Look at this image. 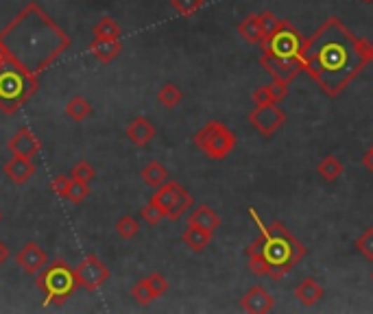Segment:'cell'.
<instances>
[{
  "instance_id": "obj_1",
  "label": "cell",
  "mask_w": 373,
  "mask_h": 314,
  "mask_svg": "<svg viewBox=\"0 0 373 314\" xmlns=\"http://www.w3.org/2000/svg\"><path fill=\"white\" fill-rule=\"evenodd\" d=\"M297 57L323 94L337 98L371 62L373 44L353 35L339 18H330L304 39Z\"/></svg>"
},
{
  "instance_id": "obj_2",
  "label": "cell",
  "mask_w": 373,
  "mask_h": 314,
  "mask_svg": "<svg viewBox=\"0 0 373 314\" xmlns=\"http://www.w3.org/2000/svg\"><path fill=\"white\" fill-rule=\"evenodd\" d=\"M249 214L260 227V235L247 247L249 268L255 275H266L271 280H282L288 271H292L306 258L308 251L284 223L275 221L271 225H264L253 207L249 210Z\"/></svg>"
},
{
  "instance_id": "obj_3",
  "label": "cell",
  "mask_w": 373,
  "mask_h": 314,
  "mask_svg": "<svg viewBox=\"0 0 373 314\" xmlns=\"http://www.w3.org/2000/svg\"><path fill=\"white\" fill-rule=\"evenodd\" d=\"M37 288L44 292V306H64L74 290L79 288L74 268H70L64 260H55L37 273Z\"/></svg>"
},
{
  "instance_id": "obj_4",
  "label": "cell",
  "mask_w": 373,
  "mask_h": 314,
  "mask_svg": "<svg viewBox=\"0 0 373 314\" xmlns=\"http://www.w3.org/2000/svg\"><path fill=\"white\" fill-rule=\"evenodd\" d=\"M37 78L15 68L0 70V111L11 116L22 107L29 96L37 90Z\"/></svg>"
},
{
  "instance_id": "obj_5",
  "label": "cell",
  "mask_w": 373,
  "mask_h": 314,
  "mask_svg": "<svg viewBox=\"0 0 373 314\" xmlns=\"http://www.w3.org/2000/svg\"><path fill=\"white\" fill-rule=\"evenodd\" d=\"M192 142L196 149H201L210 160H225L236 146V135L231 129H227V125L219 121H210L194 133Z\"/></svg>"
},
{
  "instance_id": "obj_6",
  "label": "cell",
  "mask_w": 373,
  "mask_h": 314,
  "mask_svg": "<svg viewBox=\"0 0 373 314\" xmlns=\"http://www.w3.org/2000/svg\"><path fill=\"white\" fill-rule=\"evenodd\" d=\"M262 50L275 57H297L304 44V35L288 20H280L278 29L262 37Z\"/></svg>"
},
{
  "instance_id": "obj_7",
  "label": "cell",
  "mask_w": 373,
  "mask_h": 314,
  "mask_svg": "<svg viewBox=\"0 0 373 314\" xmlns=\"http://www.w3.org/2000/svg\"><path fill=\"white\" fill-rule=\"evenodd\" d=\"M74 275H76L79 288H83L88 292H94L101 286H105L109 282V278H111L109 268L94 253L86 255V258L74 266Z\"/></svg>"
},
{
  "instance_id": "obj_8",
  "label": "cell",
  "mask_w": 373,
  "mask_h": 314,
  "mask_svg": "<svg viewBox=\"0 0 373 314\" xmlns=\"http://www.w3.org/2000/svg\"><path fill=\"white\" fill-rule=\"evenodd\" d=\"M249 123L253 125V129L258 131L260 135L264 137H271L275 135L282 125L286 123V114L282 107H278V103H266V105H255L251 111H249Z\"/></svg>"
},
{
  "instance_id": "obj_9",
  "label": "cell",
  "mask_w": 373,
  "mask_h": 314,
  "mask_svg": "<svg viewBox=\"0 0 373 314\" xmlns=\"http://www.w3.org/2000/svg\"><path fill=\"white\" fill-rule=\"evenodd\" d=\"M260 66L271 74V78H275V81H282V83L294 81V78L304 72V66L299 62V57H275V55L262 53Z\"/></svg>"
},
{
  "instance_id": "obj_10",
  "label": "cell",
  "mask_w": 373,
  "mask_h": 314,
  "mask_svg": "<svg viewBox=\"0 0 373 314\" xmlns=\"http://www.w3.org/2000/svg\"><path fill=\"white\" fill-rule=\"evenodd\" d=\"M7 149L15 157H29V160H33L42 151V142H39V137L29 127H20L7 142Z\"/></svg>"
},
{
  "instance_id": "obj_11",
  "label": "cell",
  "mask_w": 373,
  "mask_h": 314,
  "mask_svg": "<svg viewBox=\"0 0 373 314\" xmlns=\"http://www.w3.org/2000/svg\"><path fill=\"white\" fill-rule=\"evenodd\" d=\"M15 262H18V266L22 268L27 275H37L39 271H42L48 264V255H46V251L39 247L37 243H27L22 249L18 251Z\"/></svg>"
},
{
  "instance_id": "obj_12",
  "label": "cell",
  "mask_w": 373,
  "mask_h": 314,
  "mask_svg": "<svg viewBox=\"0 0 373 314\" xmlns=\"http://www.w3.org/2000/svg\"><path fill=\"white\" fill-rule=\"evenodd\" d=\"M240 308L251 314H264L275 308L273 294L264 286H251L240 299Z\"/></svg>"
},
{
  "instance_id": "obj_13",
  "label": "cell",
  "mask_w": 373,
  "mask_h": 314,
  "mask_svg": "<svg viewBox=\"0 0 373 314\" xmlns=\"http://www.w3.org/2000/svg\"><path fill=\"white\" fill-rule=\"evenodd\" d=\"M157 129L155 125L149 121L147 116H137L133 118V121L127 125L125 129V135H127V140L135 146H149L153 142V137H155Z\"/></svg>"
},
{
  "instance_id": "obj_14",
  "label": "cell",
  "mask_w": 373,
  "mask_h": 314,
  "mask_svg": "<svg viewBox=\"0 0 373 314\" xmlns=\"http://www.w3.org/2000/svg\"><path fill=\"white\" fill-rule=\"evenodd\" d=\"M3 170H5V177H9L11 184L25 186V184L31 182V177L35 175V164H33V160H29V157L11 155V160L5 162Z\"/></svg>"
},
{
  "instance_id": "obj_15",
  "label": "cell",
  "mask_w": 373,
  "mask_h": 314,
  "mask_svg": "<svg viewBox=\"0 0 373 314\" xmlns=\"http://www.w3.org/2000/svg\"><path fill=\"white\" fill-rule=\"evenodd\" d=\"M182 186L177 184V182H166V184H162L160 188H155V194H151V199H149V203L151 205H155L157 210H160L162 214H164V219H166V214L170 212V207L175 205V201L179 199V194H182Z\"/></svg>"
},
{
  "instance_id": "obj_16",
  "label": "cell",
  "mask_w": 373,
  "mask_h": 314,
  "mask_svg": "<svg viewBox=\"0 0 373 314\" xmlns=\"http://www.w3.org/2000/svg\"><path fill=\"white\" fill-rule=\"evenodd\" d=\"M90 53L98 59L101 64H111L114 59L121 55L123 50V42L121 39H103V37H94L88 44Z\"/></svg>"
},
{
  "instance_id": "obj_17",
  "label": "cell",
  "mask_w": 373,
  "mask_h": 314,
  "mask_svg": "<svg viewBox=\"0 0 373 314\" xmlns=\"http://www.w3.org/2000/svg\"><path fill=\"white\" fill-rule=\"evenodd\" d=\"M188 225L192 227H201L205 231H216L221 227V216L216 214L210 205H196L190 214H188Z\"/></svg>"
},
{
  "instance_id": "obj_18",
  "label": "cell",
  "mask_w": 373,
  "mask_h": 314,
  "mask_svg": "<svg viewBox=\"0 0 373 314\" xmlns=\"http://www.w3.org/2000/svg\"><path fill=\"white\" fill-rule=\"evenodd\" d=\"M323 286L314 280V278H306L299 282V286L294 288V297H297V301L306 308H312V306H317L321 299H323Z\"/></svg>"
},
{
  "instance_id": "obj_19",
  "label": "cell",
  "mask_w": 373,
  "mask_h": 314,
  "mask_svg": "<svg viewBox=\"0 0 373 314\" xmlns=\"http://www.w3.org/2000/svg\"><path fill=\"white\" fill-rule=\"evenodd\" d=\"M212 238H214L212 231H205V229H201V227H192V225H188V227L184 229V233H182V243H184L190 251H196V253L203 251L205 247H210Z\"/></svg>"
},
{
  "instance_id": "obj_20",
  "label": "cell",
  "mask_w": 373,
  "mask_h": 314,
  "mask_svg": "<svg viewBox=\"0 0 373 314\" xmlns=\"http://www.w3.org/2000/svg\"><path fill=\"white\" fill-rule=\"evenodd\" d=\"M238 35L245 39L247 44H260L262 37H264L262 25H260V15L258 13L247 15L243 22L238 25Z\"/></svg>"
},
{
  "instance_id": "obj_21",
  "label": "cell",
  "mask_w": 373,
  "mask_h": 314,
  "mask_svg": "<svg viewBox=\"0 0 373 314\" xmlns=\"http://www.w3.org/2000/svg\"><path fill=\"white\" fill-rule=\"evenodd\" d=\"M182 101H184V90L172 81L162 83V88L157 90V103L166 109H175Z\"/></svg>"
},
{
  "instance_id": "obj_22",
  "label": "cell",
  "mask_w": 373,
  "mask_h": 314,
  "mask_svg": "<svg viewBox=\"0 0 373 314\" xmlns=\"http://www.w3.org/2000/svg\"><path fill=\"white\" fill-rule=\"evenodd\" d=\"M142 179L147 186L151 188H160L162 184H166L170 179V175H168V168L162 164V162H149L144 168H142Z\"/></svg>"
},
{
  "instance_id": "obj_23",
  "label": "cell",
  "mask_w": 373,
  "mask_h": 314,
  "mask_svg": "<svg viewBox=\"0 0 373 314\" xmlns=\"http://www.w3.org/2000/svg\"><path fill=\"white\" fill-rule=\"evenodd\" d=\"M343 170H345V166H343V162L339 160L337 155H325L323 160L319 162V166H317L319 177H321L323 182H327V184L337 182L339 177L343 175Z\"/></svg>"
},
{
  "instance_id": "obj_24",
  "label": "cell",
  "mask_w": 373,
  "mask_h": 314,
  "mask_svg": "<svg viewBox=\"0 0 373 314\" xmlns=\"http://www.w3.org/2000/svg\"><path fill=\"white\" fill-rule=\"evenodd\" d=\"M92 103L88 101V98H83V96H72L70 101L66 103V116L70 118V121H74V123H83L88 116H92Z\"/></svg>"
},
{
  "instance_id": "obj_25",
  "label": "cell",
  "mask_w": 373,
  "mask_h": 314,
  "mask_svg": "<svg viewBox=\"0 0 373 314\" xmlns=\"http://www.w3.org/2000/svg\"><path fill=\"white\" fill-rule=\"evenodd\" d=\"M92 35L103 37V39H121L123 29L111 15H103L101 20H96V25L92 27Z\"/></svg>"
},
{
  "instance_id": "obj_26",
  "label": "cell",
  "mask_w": 373,
  "mask_h": 314,
  "mask_svg": "<svg viewBox=\"0 0 373 314\" xmlns=\"http://www.w3.org/2000/svg\"><path fill=\"white\" fill-rule=\"evenodd\" d=\"M137 231H140V225H137V221L133 219L131 214H125V216H121V219L116 221V233L121 235L123 240L135 238Z\"/></svg>"
},
{
  "instance_id": "obj_27",
  "label": "cell",
  "mask_w": 373,
  "mask_h": 314,
  "mask_svg": "<svg viewBox=\"0 0 373 314\" xmlns=\"http://www.w3.org/2000/svg\"><path fill=\"white\" fill-rule=\"evenodd\" d=\"M90 194H92V190H90V184H83V182H74L72 177H70V186H68V190H66V194H64V199L76 205V203L86 201Z\"/></svg>"
},
{
  "instance_id": "obj_28",
  "label": "cell",
  "mask_w": 373,
  "mask_h": 314,
  "mask_svg": "<svg viewBox=\"0 0 373 314\" xmlns=\"http://www.w3.org/2000/svg\"><path fill=\"white\" fill-rule=\"evenodd\" d=\"M190 207H192V194L184 188L182 194H179V199L175 201V205H172L170 212L166 214V219H168V221H179L186 212H190Z\"/></svg>"
},
{
  "instance_id": "obj_29",
  "label": "cell",
  "mask_w": 373,
  "mask_h": 314,
  "mask_svg": "<svg viewBox=\"0 0 373 314\" xmlns=\"http://www.w3.org/2000/svg\"><path fill=\"white\" fill-rule=\"evenodd\" d=\"M70 177L74 182H83V184H90L92 179H96V168L88 162V160H79L72 170H70Z\"/></svg>"
},
{
  "instance_id": "obj_30",
  "label": "cell",
  "mask_w": 373,
  "mask_h": 314,
  "mask_svg": "<svg viewBox=\"0 0 373 314\" xmlns=\"http://www.w3.org/2000/svg\"><path fill=\"white\" fill-rule=\"evenodd\" d=\"M144 282H147V286H149V290H151V294H153V299L164 297L166 290H168V280L164 278L162 273H151V275H147Z\"/></svg>"
},
{
  "instance_id": "obj_31",
  "label": "cell",
  "mask_w": 373,
  "mask_h": 314,
  "mask_svg": "<svg viewBox=\"0 0 373 314\" xmlns=\"http://www.w3.org/2000/svg\"><path fill=\"white\" fill-rule=\"evenodd\" d=\"M205 5V0H170V7L182 18H190Z\"/></svg>"
},
{
  "instance_id": "obj_32",
  "label": "cell",
  "mask_w": 373,
  "mask_h": 314,
  "mask_svg": "<svg viewBox=\"0 0 373 314\" xmlns=\"http://www.w3.org/2000/svg\"><path fill=\"white\" fill-rule=\"evenodd\" d=\"M356 249L365 255L369 262H373V227H367L356 240Z\"/></svg>"
},
{
  "instance_id": "obj_33",
  "label": "cell",
  "mask_w": 373,
  "mask_h": 314,
  "mask_svg": "<svg viewBox=\"0 0 373 314\" xmlns=\"http://www.w3.org/2000/svg\"><path fill=\"white\" fill-rule=\"evenodd\" d=\"M131 297H133V301H135V303H140V306H149L151 301H155L144 280L135 282V284L131 286Z\"/></svg>"
},
{
  "instance_id": "obj_34",
  "label": "cell",
  "mask_w": 373,
  "mask_h": 314,
  "mask_svg": "<svg viewBox=\"0 0 373 314\" xmlns=\"http://www.w3.org/2000/svg\"><path fill=\"white\" fill-rule=\"evenodd\" d=\"M140 219L147 223V225H151V227H155V225H160L162 221H164V214L157 210L155 205H151V203H147L142 210H140Z\"/></svg>"
},
{
  "instance_id": "obj_35",
  "label": "cell",
  "mask_w": 373,
  "mask_h": 314,
  "mask_svg": "<svg viewBox=\"0 0 373 314\" xmlns=\"http://www.w3.org/2000/svg\"><path fill=\"white\" fill-rule=\"evenodd\" d=\"M251 98H253V105H266V103H275V98H273V94H271V90H269V86H260V88H255V90H253V94H251Z\"/></svg>"
},
{
  "instance_id": "obj_36",
  "label": "cell",
  "mask_w": 373,
  "mask_h": 314,
  "mask_svg": "<svg viewBox=\"0 0 373 314\" xmlns=\"http://www.w3.org/2000/svg\"><path fill=\"white\" fill-rule=\"evenodd\" d=\"M260 25H262V31H264V35H271L275 29H278L280 20L275 18L271 11H264V13H260Z\"/></svg>"
},
{
  "instance_id": "obj_37",
  "label": "cell",
  "mask_w": 373,
  "mask_h": 314,
  "mask_svg": "<svg viewBox=\"0 0 373 314\" xmlns=\"http://www.w3.org/2000/svg\"><path fill=\"white\" fill-rule=\"evenodd\" d=\"M68 186H70V177H66V175H57L55 179L50 182L53 192H55L57 196H62V199H64V194H66Z\"/></svg>"
},
{
  "instance_id": "obj_38",
  "label": "cell",
  "mask_w": 373,
  "mask_h": 314,
  "mask_svg": "<svg viewBox=\"0 0 373 314\" xmlns=\"http://www.w3.org/2000/svg\"><path fill=\"white\" fill-rule=\"evenodd\" d=\"M362 166L373 172V151H367V153L362 155Z\"/></svg>"
},
{
  "instance_id": "obj_39",
  "label": "cell",
  "mask_w": 373,
  "mask_h": 314,
  "mask_svg": "<svg viewBox=\"0 0 373 314\" xmlns=\"http://www.w3.org/2000/svg\"><path fill=\"white\" fill-rule=\"evenodd\" d=\"M3 68H7V50H5L3 39H0V70Z\"/></svg>"
},
{
  "instance_id": "obj_40",
  "label": "cell",
  "mask_w": 373,
  "mask_h": 314,
  "mask_svg": "<svg viewBox=\"0 0 373 314\" xmlns=\"http://www.w3.org/2000/svg\"><path fill=\"white\" fill-rule=\"evenodd\" d=\"M7 258H9V249H7L5 243H0V266L7 262Z\"/></svg>"
},
{
  "instance_id": "obj_41",
  "label": "cell",
  "mask_w": 373,
  "mask_h": 314,
  "mask_svg": "<svg viewBox=\"0 0 373 314\" xmlns=\"http://www.w3.org/2000/svg\"><path fill=\"white\" fill-rule=\"evenodd\" d=\"M0 221H3V212H0Z\"/></svg>"
},
{
  "instance_id": "obj_42",
  "label": "cell",
  "mask_w": 373,
  "mask_h": 314,
  "mask_svg": "<svg viewBox=\"0 0 373 314\" xmlns=\"http://www.w3.org/2000/svg\"><path fill=\"white\" fill-rule=\"evenodd\" d=\"M365 3H373V0H365Z\"/></svg>"
},
{
  "instance_id": "obj_43",
  "label": "cell",
  "mask_w": 373,
  "mask_h": 314,
  "mask_svg": "<svg viewBox=\"0 0 373 314\" xmlns=\"http://www.w3.org/2000/svg\"><path fill=\"white\" fill-rule=\"evenodd\" d=\"M369 151H373V144H371V149H369Z\"/></svg>"
},
{
  "instance_id": "obj_44",
  "label": "cell",
  "mask_w": 373,
  "mask_h": 314,
  "mask_svg": "<svg viewBox=\"0 0 373 314\" xmlns=\"http://www.w3.org/2000/svg\"><path fill=\"white\" fill-rule=\"evenodd\" d=\"M371 280H373V273H371Z\"/></svg>"
},
{
  "instance_id": "obj_45",
  "label": "cell",
  "mask_w": 373,
  "mask_h": 314,
  "mask_svg": "<svg viewBox=\"0 0 373 314\" xmlns=\"http://www.w3.org/2000/svg\"><path fill=\"white\" fill-rule=\"evenodd\" d=\"M371 62H373V57H371Z\"/></svg>"
}]
</instances>
